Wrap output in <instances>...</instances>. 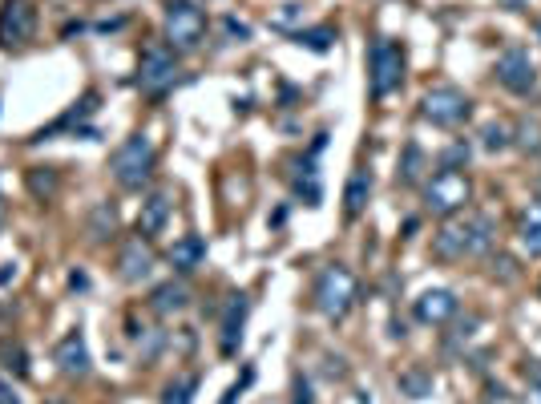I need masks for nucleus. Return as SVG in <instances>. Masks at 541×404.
Returning <instances> with one entry per match:
<instances>
[{"instance_id":"obj_28","label":"nucleus","mask_w":541,"mask_h":404,"mask_svg":"<svg viewBox=\"0 0 541 404\" xmlns=\"http://www.w3.org/2000/svg\"><path fill=\"white\" fill-rule=\"evenodd\" d=\"M299 21H303V9H299V5H283V9L271 17V29H279V33H291Z\"/></svg>"},{"instance_id":"obj_14","label":"nucleus","mask_w":541,"mask_h":404,"mask_svg":"<svg viewBox=\"0 0 541 404\" xmlns=\"http://www.w3.org/2000/svg\"><path fill=\"white\" fill-rule=\"evenodd\" d=\"M154 271V251H150V239H130L126 247H122V255H118V275L126 279V283H142L146 275Z\"/></svg>"},{"instance_id":"obj_10","label":"nucleus","mask_w":541,"mask_h":404,"mask_svg":"<svg viewBox=\"0 0 541 404\" xmlns=\"http://www.w3.org/2000/svg\"><path fill=\"white\" fill-rule=\"evenodd\" d=\"M33 29H37V17L29 9V0H5V9H0V45L5 49L25 45L33 41Z\"/></svg>"},{"instance_id":"obj_25","label":"nucleus","mask_w":541,"mask_h":404,"mask_svg":"<svg viewBox=\"0 0 541 404\" xmlns=\"http://www.w3.org/2000/svg\"><path fill=\"white\" fill-rule=\"evenodd\" d=\"M295 41H299V45H307L311 53H328V49H332V41H336V29H328V25H323V29H307V33L299 29V33H295Z\"/></svg>"},{"instance_id":"obj_40","label":"nucleus","mask_w":541,"mask_h":404,"mask_svg":"<svg viewBox=\"0 0 541 404\" xmlns=\"http://www.w3.org/2000/svg\"><path fill=\"white\" fill-rule=\"evenodd\" d=\"M49 404H61V400H49Z\"/></svg>"},{"instance_id":"obj_41","label":"nucleus","mask_w":541,"mask_h":404,"mask_svg":"<svg viewBox=\"0 0 541 404\" xmlns=\"http://www.w3.org/2000/svg\"><path fill=\"white\" fill-rule=\"evenodd\" d=\"M537 291H541V287H537Z\"/></svg>"},{"instance_id":"obj_15","label":"nucleus","mask_w":541,"mask_h":404,"mask_svg":"<svg viewBox=\"0 0 541 404\" xmlns=\"http://www.w3.org/2000/svg\"><path fill=\"white\" fill-rule=\"evenodd\" d=\"M150 308H154V316H178V312H186L190 308V287L182 279H170V283L154 287Z\"/></svg>"},{"instance_id":"obj_37","label":"nucleus","mask_w":541,"mask_h":404,"mask_svg":"<svg viewBox=\"0 0 541 404\" xmlns=\"http://www.w3.org/2000/svg\"><path fill=\"white\" fill-rule=\"evenodd\" d=\"M525 404H541V384H529V392H525Z\"/></svg>"},{"instance_id":"obj_5","label":"nucleus","mask_w":541,"mask_h":404,"mask_svg":"<svg viewBox=\"0 0 541 404\" xmlns=\"http://www.w3.org/2000/svg\"><path fill=\"white\" fill-rule=\"evenodd\" d=\"M400 81H404V49H400L396 41L380 37V41L372 45V57H368V89H372V97L380 101V97H388L392 89H400Z\"/></svg>"},{"instance_id":"obj_38","label":"nucleus","mask_w":541,"mask_h":404,"mask_svg":"<svg viewBox=\"0 0 541 404\" xmlns=\"http://www.w3.org/2000/svg\"><path fill=\"white\" fill-rule=\"evenodd\" d=\"M0 219H5V194H0Z\"/></svg>"},{"instance_id":"obj_32","label":"nucleus","mask_w":541,"mask_h":404,"mask_svg":"<svg viewBox=\"0 0 541 404\" xmlns=\"http://www.w3.org/2000/svg\"><path fill=\"white\" fill-rule=\"evenodd\" d=\"M227 37H235V41H247V37H251V25H243V21L227 17Z\"/></svg>"},{"instance_id":"obj_36","label":"nucleus","mask_w":541,"mask_h":404,"mask_svg":"<svg viewBox=\"0 0 541 404\" xmlns=\"http://www.w3.org/2000/svg\"><path fill=\"white\" fill-rule=\"evenodd\" d=\"M13 275H17V267H13V263H0V287H5Z\"/></svg>"},{"instance_id":"obj_7","label":"nucleus","mask_w":541,"mask_h":404,"mask_svg":"<svg viewBox=\"0 0 541 404\" xmlns=\"http://www.w3.org/2000/svg\"><path fill=\"white\" fill-rule=\"evenodd\" d=\"M420 114L432 122V126H461L469 122L473 114V101L457 89V85H432L420 101Z\"/></svg>"},{"instance_id":"obj_19","label":"nucleus","mask_w":541,"mask_h":404,"mask_svg":"<svg viewBox=\"0 0 541 404\" xmlns=\"http://www.w3.org/2000/svg\"><path fill=\"white\" fill-rule=\"evenodd\" d=\"M202 259H206V239H202V235H182V239L170 247V263H174L182 275L194 271Z\"/></svg>"},{"instance_id":"obj_11","label":"nucleus","mask_w":541,"mask_h":404,"mask_svg":"<svg viewBox=\"0 0 541 404\" xmlns=\"http://www.w3.org/2000/svg\"><path fill=\"white\" fill-rule=\"evenodd\" d=\"M412 316H416L420 324H428V328H441V324H449V320L457 316V295L445 291V287H428V291L412 303Z\"/></svg>"},{"instance_id":"obj_2","label":"nucleus","mask_w":541,"mask_h":404,"mask_svg":"<svg viewBox=\"0 0 541 404\" xmlns=\"http://www.w3.org/2000/svg\"><path fill=\"white\" fill-rule=\"evenodd\" d=\"M356 295H360V283L344 263L323 267L315 279V291H311L319 316H328V320H344L356 308Z\"/></svg>"},{"instance_id":"obj_35","label":"nucleus","mask_w":541,"mask_h":404,"mask_svg":"<svg viewBox=\"0 0 541 404\" xmlns=\"http://www.w3.org/2000/svg\"><path fill=\"white\" fill-rule=\"evenodd\" d=\"M461 158H469V146H465V142H457V146L449 150V162H461Z\"/></svg>"},{"instance_id":"obj_30","label":"nucleus","mask_w":541,"mask_h":404,"mask_svg":"<svg viewBox=\"0 0 541 404\" xmlns=\"http://www.w3.org/2000/svg\"><path fill=\"white\" fill-rule=\"evenodd\" d=\"M291 404H315V396H311V384H307L303 376H295V384H291Z\"/></svg>"},{"instance_id":"obj_29","label":"nucleus","mask_w":541,"mask_h":404,"mask_svg":"<svg viewBox=\"0 0 541 404\" xmlns=\"http://www.w3.org/2000/svg\"><path fill=\"white\" fill-rule=\"evenodd\" d=\"M517 146H521V150H529V154H537V150H541V126H537V122H521V130H517Z\"/></svg>"},{"instance_id":"obj_8","label":"nucleus","mask_w":541,"mask_h":404,"mask_svg":"<svg viewBox=\"0 0 541 404\" xmlns=\"http://www.w3.org/2000/svg\"><path fill=\"white\" fill-rule=\"evenodd\" d=\"M174 81H178V57H174V49H170L166 41L146 45L142 65H138V85H142V93L158 97V93H166Z\"/></svg>"},{"instance_id":"obj_33","label":"nucleus","mask_w":541,"mask_h":404,"mask_svg":"<svg viewBox=\"0 0 541 404\" xmlns=\"http://www.w3.org/2000/svg\"><path fill=\"white\" fill-rule=\"evenodd\" d=\"M251 376H255V372H251V368H247V372H243V380H239V384H231V388H227V396H223V404H235V400H239V392H243V388H247V384H251Z\"/></svg>"},{"instance_id":"obj_31","label":"nucleus","mask_w":541,"mask_h":404,"mask_svg":"<svg viewBox=\"0 0 541 404\" xmlns=\"http://www.w3.org/2000/svg\"><path fill=\"white\" fill-rule=\"evenodd\" d=\"M416 166H420V150L408 146V162L400 166V182H416Z\"/></svg>"},{"instance_id":"obj_27","label":"nucleus","mask_w":541,"mask_h":404,"mask_svg":"<svg viewBox=\"0 0 541 404\" xmlns=\"http://www.w3.org/2000/svg\"><path fill=\"white\" fill-rule=\"evenodd\" d=\"M29 190H33L37 198H49V194L57 190V174L45 170V166H33V170H29Z\"/></svg>"},{"instance_id":"obj_24","label":"nucleus","mask_w":541,"mask_h":404,"mask_svg":"<svg viewBox=\"0 0 541 404\" xmlns=\"http://www.w3.org/2000/svg\"><path fill=\"white\" fill-rule=\"evenodd\" d=\"M194 392H198V376H182V380L166 384L162 404H190V400H194Z\"/></svg>"},{"instance_id":"obj_39","label":"nucleus","mask_w":541,"mask_h":404,"mask_svg":"<svg viewBox=\"0 0 541 404\" xmlns=\"http://www.w3.org/2000/svg\"><path fill=\"white\" fill-rule=\"evenodd\" d=\"M537 41H541V21H537Z\"/></svg>"},{"instance_id":"obj_3","label":"nucleus","mask_w":541,"mask_h":404,"mask_svg":"<svg viewBox=\"0 0 541 404\" xmlns=\"http://www.w3.org/2000/svg\"><path fill=\"white\" fill-rule=\"evenodd\" d=\"M469 198H473V182H469V174H461L457 166H441L437 174L424 182V207H428L432 215H441V219L465 211Z\"/></svg>"},{"instance_id":"obj_13","label":"nucleus","mask_w":541,"mask_h":404,"mask_svg":"<svg viewBox=\"0 0 541 404\" xmlns=\"http://www.w3.org/2000/svg\"><path fill=\"white\" fill-rule=\"evenodd\" d=\"M170 211H174L170 190H154V194L142 202V211H138V235H142V239L162 235V231H166V223H170Z\"/></svg>"},{"instance_id":"obj_23","label":"nucleus","mask_w":541,"mask_h":404,"mask_svg":"<svg viewBox=\"0 0 541 404\" xmlns=\"http://www.w3.org/2000/svg\"><path fill=\"white\" fill-rule=\"evenodd\" d=\"M295 190L303 194L307 207H315V202H319V194H323V190H319V174H315V162H311V158L303 162V174L295 178Z\"/></svg>"},{"instance_id":"obj_22","label":"nucleus","mask_w":541,"mask_h":404,"mask_svg":"<svg viewBox=\"0 0 541 404\" xmlns=\"http://www.w3.org/2000/svg\"><path fill=\"white\" fill-rule=\"evenodd\" d=\"M114 227H118V215H114L110 202H101V207H93V219H89V235H93V239L114 235Z\"/></svg>"},{"instance_id":"obj_18","label":"nucleus","mask_w":541,"mask_h":404,"mask_svg":"<svg viewBox=\"0 0 541 404\" xmlns=\"http://www.w3.org/2000/svg\"><path fill=\"white\" fill-rule=\"evenodd\" d=\"M368 198H372V174L368 170H356L344 186V215L348 219H360L364 207H368Z\"/></svg>"},{"instance_id":"obj_21","label":"nucleus","mask_w":541,"mask_h":404,"mask_svg":"<svg viewBox=\"0 0 541 404\" xmlns=\"http://www.w3.org/2000/svg\"><path fill=\"white\" fill-rule=\"evenodd\" d=\"M400 392L412 400H424L432 392V376L424 368H408V372H400Z\"/></svg>"},{"instance_id":"obj_12","label":"nucleus","mask_w":541,"mask_h":404,"mask_svg":"<svg viewBox=\"0 0 541 404\" xmlns=\"http://www.w3.org/2000/svg\"><path fill=\"white\" fill-rule=\"evenodd\" d=\"M53 360H57V368H61L65 376H73V380L89 376V368H93V360H89V344H85V336H81V332L61 336V344L53 348Z\"/></svg>"},{"instance_id":"obj_20","label":"nucleus","mask_w":541,"mask_h":404,"mask_svg":"<svg viewBox=\"0 0 541 404\" xmlns=\"http://www.w3.org/2000/svg\"><path fill=\"white\" fill-rule=\"evenodd\" d=\"M0 368L13 376H29V356L21 340H0Z\"/></svg>"},{"instance_id":"obj_16","label":"nucleus","mask_w":541,"mask_h":404,"mask_svg":"<svg viewBox=\"0 0 541 404\" xmlns=\"http://www.w3.org/2000/svg\"><path fill=\"white\" fill-rule=\"evenodd\" d=\"M517 243L529 259H541V198H533L517 219Z\"/></svg>"},{"instance_id":"obj_26","label":"nucleus","mask_w":541,"mask_h":404,"mask_svg":"<svg viewBox=\"0 0 541 404\" xmlns=\"http://www.w3.org/2000/svg\"><path fill=\"white\" fill-rule=\"evenodd\" d=\"M509 138H513V134H509V126H505V122H489V126L481 130V142H485V150H489V154L505 150V146H509Z\"/></svg>"},{"instance_id":"obj_6","label":"nucleus","mask_w":541,"mask_h":404,"mask_svg":"<svg viewBox=\"0 0 541 404\" xmlns=\"http://www.w3.org/2000/svg\"><path fill=\"white\" fill-rule=\"evenodd\" d=\"M206 37V13L194 0H170L166 5V41L170 49H198Z\"/></svg>"},{"instance_id":"obj_1","label":"nucleus","mask_w":541,"mask_h":404,"mask_svg":"<svg viewBox=\"0 0 541 404\" xmlns=\"http://www.w3.org/2000/svg\"><path fill=\"white\" fill-rule=\"evenodd\" d=\"M493 247V219L485 215H465L457 223H445L432 239L437 259H465V255H485Z\"/></svg>"},{"instance_id":"obj_4","label":"nucleus","mask_w":541,"mask_h":404,"mask_svg":"<svg viewBox=\"0 0 541 404\" xmlns=\"http://www.w3.org/2000/svg\"><path fill=\"white\" fill-rule=\"evenodd\" d=\"M154 158H158V150H154L150 134H134V138H126V142L114 150L110 170H114L118 186L138 190L142 182H150V174H154Z\"/></svg>"},{"instance_id":"obj_9","label":"nucleus","mask_w":541,"mask_h":404,"mask_svg":"<svg viewBox=\"0 0 541 404\" xmlns=\"http://www.w3.org/2000/svg\"><path fill=\"white\" fill-rule=\"evenodd\" d=\"M497 81L509 89V93H529L533 85H537V65H533V57L525 53V49H505L501 57H497Z\"/></svg>"},{"instance_id":"obj_34","label":"nucleus","mask_w":541,"mask_h":404,"mask_svg":"<svg viewBox=\"0 0 541 404\" xmlns=\"http://www.w3.org/2000/svg\"><path fill=\"white\" fill-rule=\"evenodd\" d=\"M0 404H21V396L13 392V384L5 376H0Z\"/></svg>"},{"instance_id":"obj_17","label":"nucleus","mask_w":541,"mask_h":404,"mask_svg":"<svg viewBox=\"0 0 541 404\" xmlns=\"http://www.w3.org/2000/svg\"><path fill=\"white\" fill-rule=\"evenodd\" d=\"M243 324H247V295H235L223 316V356H235V348L243 344Z\"/></svg>"}]
</instances>
